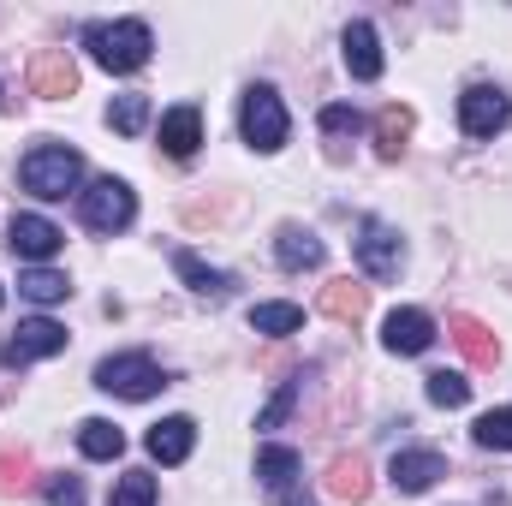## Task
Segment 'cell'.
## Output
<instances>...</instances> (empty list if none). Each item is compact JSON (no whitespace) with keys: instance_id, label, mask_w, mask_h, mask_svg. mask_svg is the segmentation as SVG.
<instances>
[{"instance_id":"cell-27","label":"cell","mask_w":512,"mask_h":506,"mask_svg":"<svg viewBox=\"0 0 512 506\" xmlns=\"http://www.w3.org/2000/svg\"><path fill=\"white\" fill-rule=\"evenodd\" d=\"M328 489H334L340 501H364V495H370V471H364V459H334Z\"/></svg>"},{"instance_id":"cell-26","label":"cell","mask_w":512,"mask_h":506,"mask_svg":"<svg viewBox=\"0 0 512 506\" xmlns=\"http://www.w3.org/2000/svg\"><path fill=\"white\" fill-rule=\"evenodd\" d=\"M471 435H477V447H489V453H512V405L483 411V417L471 423Z\"/></svg>"},{"instance_id":"cell-15","label":"cell","mask_w":512,"mask_h":506,"mask_svg":"<svg viewBox=\"0 0 512 506\" xmlns=\"http://www.w3.org/2000/svg\"><path fill=\"white\" fill-rule=\"evenodd\" d=\"M197 143H203V114H197L191 102H179V108L161 114V149H167L173 161H191Z\"/></svg>"},{"instance_id":"cell-6","label":"cell","mask_w":512,"mask_h":506,"mask_svg":"<svg viewBox=\"0 0 512 506\" xmlns=\"http://www.w3.org/2000/svg\"><path fill=\"white\" fill-rule=\"evenodd\" d=\"M352 251H358V268H364L370 280H399V268H405V239H399V227H387L382 215L358 221Z\"/></svg>"},{"instance_id":"cell-17","label":"cell","mask_w":512,"mask_h":506,"mask_svg":"<svg viewBox=\"0 0 512 506\" xmlns=\"http://www.w3.org/2000/svg\"><path fill=\"white\" fill-rule=\"evenodd\" d=\"M173 268H179V280H185L197 298H227V292H233V274H227V268H209L203 256L185 251V245L173 251Z\"/></svg>"},{"instance_id":"cell-12","label":"cell","mask_w":512,"mask_h":506,"mask_svg":"<svg viewBox=\"0 0 512 506\" xmlns=\"http://www.w3.org/2000/svg\"><path fill=\"white\" fill-rule=\"evenodd\" d=\"M340 42H346V72L358 84H376L382 78V36H376V24L370 18H352Z\"/></svg>"},{"instance_id":"cell-19","label":"cell","mask_w":512,"mask_h":506,"mask_svg":"<svg viewBox=\"0 0 512 506\" xmlns=\"http://www.w3.org/2000/svg\"><path fill=\"white\" fill-rule=\"evenodd\" d=\"M447 328H453V346H459L471 364H495V358H501V340H495L477 316H465V310H459V316H447Z\"/></svg>"},{"instance_id":"cell-18","label":"cell","mask_w":512,"mask_h":506,"mask_svg":"<svg viewBox=\"0 0 512 506\" xmlns=\"http://www.w3.org/2000/svg\"><path fill=\"white\" fill-rule=\"evenodd\" d=\"M256 477H262L268 495H286V489L304 477V459H298L292 447H256Z\"/></svg>"},{"instance_id":"cell-29","label":"cell","mask_w":512,"mask_h":506,"mask_svg":"<svg viewBox=\"0 0 512 506\" xmlns=\"http://www.w3.org/2000/svg\"><path fill=\"white\" fill-rule=\"evenodd\" d=\"M298 393H304V376H298V381H280V387H274V399H268V405L256 411V429H280V423L292 417V405H298Z\"/></svg>"},{"instance_id":"cell-28","label":"cell","mask_w":512,"mask_h":506,"mask_svg":"<svg viewBox=\"0 0 512 506\" xmlns=\"http://www.w3.org/2000/svg\"><path fill=\"white\" fill-rule=\"evenodd\" d=\"M108 126L120 131V137H137V131L149 126V96H114L108 102Z\"/></svg>"},{"instance_id":"cell-10","label":"cell","mask_w":512,"mask_h":506,"mask_svg":"<svg viewBox=\"0 0 512 506\" xmlns=\"http://www.w3.org/2000/svg\"><path fill=\"white\" fill-rule=\"evenodd\" d=\"M6 245L18 262H30V268H48L60 245H66V233L48 221V215H12V227H6Z\"/></svg>"},{"instance_id":"cell-22","label":"cell","mask_w":512,"mask_h":506,"mask_svg":"<svg viewBox=\"0 0 512 506\" xmlns=\"http://www.w3.org/2000/svg\"><path fill=\"white\" fill-rule=\"evenodd\" d=\"M251 328H256V334L286 340V334H298V328H304V304H286V298H274V304H251Z\"/></svg>"},{"instance_id":"cell-8","label":"cell","mask_w":512,"mask_h":506,"mask_svg":"<svg viewBox=\"0 0 512 506\" xmlns=\"http://www.w3.org/2000/svg\"><path fill=\"white\" fill-rule=\"evenodd\" d=\"M512 120V96L507 90H495V84H471L465 96H459V131L465 137H501Z\"/></svg>"},{"instance_id":"cell-20","label":"cell","mask_w":512,"mask_h":506,"mask_svg":"<svg viewBox=\"0 0 512 506\" xmlns=\"http://www.w3.org/2000/svg\"><path fill=\"white\" fill-rule=\"evenodd\" d=\"M78 453H84V459H102V465L120 459V453H126L120 423H108V417H84V423H78Z\"/></svg>"},{"instance_id":"cell-7","label":"cell","mask_w":512,"mask_h":506,"mask_svg":"<svg viewBox=\"0 0 512 506\" xmlns=\"http://www.w3.org/2000/svg\"><path fill=\"white\" fill-rule=\"evenodd\" d=\"M60 352H66V328H60L54 316H30V322H18V334L0 346V364H6V370H30V364L60 358Z\"/></svg>"},{"instance_id":"cell-3","label":"cell","mask_w":512,"mask_h":506,"mask_svg":"<svg viewBox=\"0 0 512 506\" xmlns=\"http://www.w3.org/2000/svg\"><path fill=\"white\" fill-rule=\"evenodd\" d=\"M78 221L90 227V233H126L131 221H137V191H131L126 179H114V173H102V179H90L84 191H78Z\"/></svg>"},{"instance_id":"cell-5","label":"cell","mask_w":512,"mask_h":506,"mask_svg":"<svg viewBox=\"0 0 512 506\" xmlns=\"http://www.w3.org/2000/svg\"><path fill=\"white\" fill-rule=\"evenodd\" d=\"M90 381H96L102 393H114V399H131V405H137V399H155V393L167 387L161 364H155L149 352H114V358L96 364V376Z\"/></svg>"},{"instance_id":"cell-34","label":"cell","mask_w":512,"mask_h":506,"mask_svg":"<svg viewBox=\"0 0 512 506\" xmlns=\"http://www.w3.org/2000/svg\"><path fill=\"white\" fill-rule=\"evenodd\" d=\"M0 298H6V292H0Z\"/></svg>"},{"instance_id":"cell-16","label":"cell","mask_w":512,"mask_h":506,"mask_svg":"<svg viewBox=\"0 0 512 506\" xmlns=\"http://www.w3.org/2000/svg\"><path fill=\"white\" fill-rule=\"evenodd\" d=\"M274 262H280L286 274H298V268H322V239H316L310 227L286 221V227L274 233Z\"/></svg>"},{"instance_id":"cell-4","label":"cell","mask_w":512,"mask_h":506,"mask_svg":"<svg viewBox=\"0 0 512 506\" xmlns=\"http://www.w3.org/2000/svg\"><path fill=\"white\" fill-rule=\"evenodd\" d=\"M239 131H245V143L262 149V155H274V149L292 137L286 102H280V90H274V84H251V90H245V102H239Z\"/></svg>"},{"instance_id":"cell-11","label":"cell","mask_w":512,"mask_h":506,"mask_svg":"<svg viewBox=\"0 0 512 506\" xmlns=\"http://www.w3.org/2000/svg\"><path fill=\"white\" fill-rule=\"evenodd\" d=\"M441 477H447V459H441L435 447H399V453L387 459V483H393L399 495H429Z\"/></svg>"},{"instance_id":"cell-33","label":"cell","mask_w":512,"mask_h":506,"mask_svg":"<svg viewBox=\"0 0 512 506\" xmlns=\"http://www.w3.org/2000/svg\"><path fill=\"white\" fill-rule=\"evenodd\" d=\"M286 506H310V501H286Z\"/></svg>"},{"instance_id":"cell-31","label":"cell","mask_w":512,"mask_h":506,"mask_svg":"<svg viewBox=\"0 0 512 506\" xmlns=\"http://www.w3.org/2000/svg\"><path fill=\"white\" fill-rule=\"evenodd\" d=\"M316 126H322V137H358V131H364V114L346 108V102H328V108L316 114Z\"/></svg>"},{"instance_id":"cell-21","label":"cell","mask_w":512,"mask_h":506,"mask_svg":"<svg viewBox=\"0 0 512 506\" xmlns=\"http://www.w3.org/2000/svg\"><path fill=\"white\" fill-rule=\"evenodd\" d=\"M405 137H411V108L387 102L382 114H376V155L382 161H399L405 155Z\"/></svg>"},{"instance_id":"cell-13","label":"cell","mask_w":512,"mask_h":506,"mask_svg":"<svg viewBox=\"0 0 512 506\" xmlns=\"http://www.w3.org/2000/svg\"><path fill=\"white\" fill-rule=\"evenodd\" d=\"M191 447H197V423H191V417H161V423L143 435V453H149L155 465H185Z\"/></svg>"},{"instance_id":"cell-25","label":"cell","mask_w":512,"mask_h":506,"mask_svg":"<svg viewBox=\"0 0 512 506\" xmlns=\"http://www.w3.org/2000/svg\"><path fill=\"white\" fill-rule=\"evenodd\" d=\"M423 393H429V405L459 411V405L471 399V381L459 376V370H429V376H423Z\"/></svg>"},{"instance_id":"cell-24","label":"cell","mask_w":512,"mask_h":506,"mask_svg":"<svg viewBox=\"0 0 512 506\" xmlns=\"http://www.w3.org/2000/svg\"><path fill=\"white\" fill-rule=\"evenodd\" d=\"M322 310H328L334 322H364V310H370V292H364V286H352V280H334V286L322 292Z\"/></svg>"},{"instance_id":"cell-9","label":"cell","mask_w":512,"mask_h":506,"mask_svg":"<svg viewBox=\"0 0 512 506\" xmlns=\"http://www.w3.org/2000/svg\"><path fill=\"white\" fill-rule=\"evenodd\" d=\"M435 316L429 310H417V304H399V310H387L382 322V346L393 352V358H423L429 346H435Z\"/></svg>"},{"instance_id":"cell-14","label":"cell","mask_w":512,"mask_h":506,"mask_svg":"<svg viewBox=\"0 0 512 506\" xmlns=\"http://www.w3.org/2000/svg\"><path fill=\"white\" fill-rule=\"evenodd\" d=\"M30 90H36V96H48V102L72 96V90H78V66H72V54H66V48L36 54V66H30Z\"/></svg>"},{"instance_id":"cell-30","label":"cell","mask_w":512,"mask_h":506,"mask_svg":"<svg viewBox=\"0 0 512 506\" xmlns=\"http://www.w3.org/2000/svg\"><path fill=\"white\" fill-rule=\"evenodd\" d=\"M108 506H155V477H149V471H126V477L114 483Z\"/></svg>"},{"instance_id":"cell-1","label":"cell","mask_w":512,"mask_h":506,"mask_svg":"<svg viewBox=\"0 0 512 506\" xmlns=\"http://www.w3.org/2000/svg\"><path fill=\"white\" fill-rule=\"evenodd\" d=\"M78 179H84V155L72 149V143H30L24 149V161H18V185L30 191V197H42V203H66V197H78Z\"/></svg>"},{"instance_id":"cell-23","label":"cell","mask_w":512,"mask_h":506,"mask_svg":"<svg viewBox=\"0 0 512 506\" xmlns=\"http://www.w3.org/2000/svg\"><path fill=\"white\" fill-rule=\"evenodd\" d=\"M18 298H30V304H60V298H72V280H66L60 268H24V274H18Z\"/></svg>"},{"instance_id":"cell-32","label":"cell","mask_w":512,"mask_h":506,"mask_svg":"<svg viewBox=\"0 0 512 506\" xmlns=\"http://www.w3.org/2000/svg\"><path fill=\"white\" fill-rule=\"evenodd\" d=\"M42 501L48 506H84V483L60 471V477H48V495H42Z\"/></svg>"},{"instance_id":"cell-2","label":"cell","mask_w":512,"mask_h":506,"mask_svg":"<svg viewBox=\"0 0 512 506\" xmlns=\"http://www.w3.org/2000/svg\"><path fill=\"white\" fill-rule=\"evenodd\" d=\"M84 48H90V60H96L102 72L126 78V72H143V66H149L155 36H149L143 18H102V24H84Z\"/></svg>"}]
</instances>
